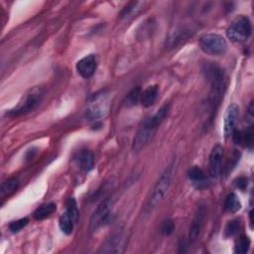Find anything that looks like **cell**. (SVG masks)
Segmentation results:
<instances>
[{"label":"cell","mask_w":254,"mask_h":254,"mask_svg":"<svg viewBox=\"0 0 254 254\" xmlns=\"http://www.w3.org/2000/svg\"><path fill=\"white\" fill-rule=\"evenodd\" d=\"M170 113V105L164 104L161 106L155 114H153L151 117H149L143 125L140 127L138 132L136 133L133 143H132V149L136 152H139L142 150L148 142L152 139L153 135L155 134L156 130L161 126V124L164 122V120L168 117Z\"/></svg>","instance_id":"6da1fadb"},{"label":"cell","mask_w":254,"mask_h":254,"mask_svg":"<svg viewBox=\"0 0 254 254\" xmlns=\"http://www.w3.org/2000/svg\"><path fill=\"white\" fill-rule=\"evenodd\" d=\"M202 72L210 83V102L212 105H215L220 101L226 87L225 71L215 63H205L202 67Z\"/></svg>","instance_id":"7a4b0ae2"},{"label":"cell","mask_w":254,"mask_h":254,"mask_svg":"<svg viewBox=\"0 0 254 254\" xmlns=\"http://www.w3.org/2000/svg\"><path fill=\"white\" fill-rule=\"evenodd\" d=\"M177 170V163L176 161H173L163 172V174L161 175V177L159 178V180L157 181V183L155 184L151 195L149 197L148 200V208H154L156 207L166 196V194L168 193L171 185H172V181L173 178L175 176Z\"/></svg>","instance_id":"3957f363"},{"label":"cell","mask_w":254,"mask_h":254,"mask_svg":"<svg viewBox=\"0 0 254 254\" xmlns=\"http://www.w3.org/2000/svg\"><path fill=\"white\" fill-rule=\"evenodd\" d=\"M45 90L41 86H36L27 91L16 106L6 112L7 116L18 117L30 113L38 108L43 101Z\"/></svg>","instance_id":"277c9868"},{"label":"cell","mask_w":254,"mask_h":254,"mask_svg":"<svg viewBox=\"0 0 254 254\" xmlns=\"http://www.w3.org/2000/svg\"><path fill=\"white\" fill-rule=\"evenodd\" d=\"M251 32L252 25L250 19L247 16L239 15L230 23L226 31V35L230 41L241 43L245 42L250 37Z\"/></svg>","instance_id":"5b68a950"},{"label":"cell","mask_w":254,"mask_h":254,"mask_svg":"<svg viewBox=\"0 0 254 254\" xmlns=\"http://www.w3.org/2000/svg\"><path fill=\"white\" fill-rule=\"evenodd\" d=\"M200 50L210 56H222L226 53L228 45L226 40L215 33L203 35L199 40Z\"/></svg>","instance_id":"8992f818"},{"label":"cell","mask_w":254,"mask_h":254,"mask_svg":"<svg viewBox=\"0 0 254 254\" xmlns=\"http://www.w3.org/2000/svg\"><path fill=\"white\" fill-rule=\"evenodd\" d=\"M112 205L113 200L111 198H106L96 207L93 214L91 215L89 222V230L91 232L96 231L100 227L105 226L113 220Z\"/></svg>","instance_id":"52a82bcc"},{"label":"cell","mask_w":254,"mask_h":254,"mask_svg":"<svg viewBox=\"0 0 254 254\" xmlns=\"http://www.w3.org/2000/svg\"><path fill=\"white\" fill-rule=\"evenodd\" d=\"M109 109V99L105 92L97 93L92 96L85 111V116L90 121H97L104 117Z\"/></svg>","instance_id":"ba28073f"},{"label":"cell","mask_w":254,"mask_h":254,"mask_svg":"<svg viewBox=\"0 0 254 254\" xmlns=\"http://www.w3.org/2000/svg\"><path fill=\"white\" fill-rule=\"evenodd\" d=\"M126 247V236L123 231H117L111 234L100 246L98 250L101 253H121Z\"/></svg>","instance_id":"9c48e42d"},{"label":"cell","mask_w":254,"mask_h":254,"mask_svg":"<svg viewBox=\"0 0 254 254\" xmlns=\"http://www.w3.org/2000/svg\"><path fill=\"white\" fill-rule=\"evenodd\" d=\"M239 117V108L235 103L228 105L224 114L223 133L225 137H231L236 130V125Z\"/></svg>","instance_id":"30bf717a"},{"label":"cell","mask_w":254,"mask_h":254,"mask_svg":"<svg viewBox=\"0 0 254 254\" xmlns=\"http://www.w3.org/2000/svg\"><path fill=\"white\" fill-rule=\"evenodd\" d=\"M224 151L222 146L215 145L209 154V172L213 178H217L223 170Z\"/></svg>","instance_id":"8fae6325"},{"label":"cell","mask_w":254,"mask_h":254,"mask_svg":"<svg viewBox=\"0 0 254 254\" xmlns=\"http://www.w3.org/2000/svg\"><path fill=\"white\" fill-rule=\"evenodd\" d=\"M76 70L83 78H90L97 67V58L95 55H87L76 63Z\"/></svg>","instance_id":"7c38bea8"},{"label":"cell","mask_w":254,"mask_h":254,"mask_svg":"<svg viewBox=\"0 0 254 254\" xmlns=\"http://www.w3.org/2000/svg\"><path fill=\"white\" fill-rule=\"evenodd\" d=\"M74 165L82 172H89L94 165L93 154L89 150H80L72 158Z\"/></svg>","instance_id":"4fadbf2b"},{"label":"cell","mask_w":254,"mask_h":254,"mask_svg":"<svg viewBox=\"0 0 254 254\" xmlns=\"http://www.w3.org/2000/svg\"><path fill=\"white\" fill-rule=\"evenodd\" d=\"M188 178L192 186L197 190L205 189L208 186V179L203 170L197 166L191 167L188 171Z\"/></svg>","instance_id":"5bb4252c"},{"label":"cell","mask_w":254,"mask_h":254,"mask_svg":"<svg viewBox=\"0 0 254 254\" xmlns=\"http://www.w3.org/2000/svg\"><path fill=\"white\" fill-rule=\"evenodd\" d=\"M158 94H159V87H158V85H156V84L149 85V86H147L142 91L141 98H140V103L144 107H150L157 100Z\"/></svg>","instance_id":"9a60e30c"},{"label":"cell","mask_w":254,"mask_h":254,"mask_svg":"<svg viewBox=\"0 0 254 254\" xmlns=\"http://www.w3.org/2000/svg\"><path fill=\"white\" fill-rule=\"evenodd\" d=\"M56 209L57 205L54 202H46L37 207V209L33 213V216L36 220H44L51 216Z\"/></svg>","instance_id":"2e32d148"},{"label":"cell","mask_w":254,"mask_h":254,"mask_svg":"<svg viewBox=\"0 0 254 254\" xmlns=\"http://www.w3.org/2000/svg\"><path fill=\"white\" fill-rule=\"evenodd\" d=\"M203 215H204L203 209L199 208L198 212L196 213V215L193 219V222H192L190 230V238L192 240L196 239L201 232L202 224H203Z\"/></svg>","instance_id":"e0dca14e"},{"label":"cell","mask_w":254,"mask_h":254,"mask_svg":"<svg viewBox=\"0 0 254 254\" xmlns=\"http://www.w3.org/2000/svg\"><path fill=\"white\" fill-rule=\"evenodd\" d=\"M143 3L142 2H130L128 5L124 7V9L120 13V17L123 20H129L134 18L142 9Z\"/></svg>","instance_id":"ac0fdd59"},{"label":"cell","mask_w":254,"mask_h":254,"mask_svg":"<svg viewBox=\"0 0 254 254\" xmlns=\"http://www.w3.org/2000/svg\"><path fill=\"white\" fill-rule=\"evenodd\" d=\"M74 223H75V220L66 212H64L61 215L60 220H59V226H60L61 230L66 235L71 234V232L73 231Z\"/></svg>","instance_id":"d6986e66"},{"label":"cell","mask_w":254,"mask_h":254,"mask_svg":"<svg viewBox=\"0 0 254 254\" xmlns=\"http://www.w3.org/2000/svg\"><path fill=\"white\" fill-rule=\"evenodd\" d=\"M19 186V181L16 178H10L2 183L1 185V197L4 198L6 196L14 193Z\"/></svg>","instance_id":"ffe728a7"},{"label":"cell","mask_w":254,"mask_h":254,"mask_svg":"<svg viewBox=\"0 0 254 254\" xmlns=\"http://www.w3.org/2000/svg\"><path fill=\"white\" fill-rule=\"evenodd\" d=\"M240 208H241V202H240L238 196L233 192L229 193L226 196L225 201H224V209L227 212L234 213V212L238 211Z\"/></svg>","instance_id":"44dd1931"},{"label":"cell","mask_w":254,"mask_h":254,"mask_svg":"<svg viewBox=\"0 0 254 254\" xmlns=\"http://www.w3.org/2000/svg\"><path fill=\"white\" fill-rule=\"evenodd\" d=\"M241 229V222L239 219H231L229 220L224 227V236L232 237L239 233Z\"/></svg>","instance_id":"7402d4cb"},{"label":"cell","mask_w":254,"mask_h":254,"mask_svg":"<svg viewBox=\"0 0 254 254\" xmlns=\"http://www.w3.org/2000/svg\"><path fill=\"white\" fill-rule=\"evenodd\" d=\"M250 239L247 235L241 234L235 241V252L239 254H245L250 248Z\"/></svg>","instance_id":"603a6c76"},{"label":"cell","mask_w":254,"mask_h":254,"mask_svg":"<svg viewBox=\"0 0 254 254\" xmlns=\"http://www.w3.org/2000/svg\"><path fill=\"white\" fill-rule=\"evenodd\" d=\"M141 93L142 90L139 86L134 87L126 96L125 98V104L126 106H134L136 105L138 102H140V98H141Z\"/></svg>","instance_id":"cb8c5ba5"},{"label":"cell","mask_w":254,"mask_h":254,"mask_svg":"<svg viewBox=\"0 0 254 254\" xmlns=\"http://www.w3.org/2000/svg\"><path fill=\"white\" fill-rule=\"evenodd\" d=\"M66 208H65V212L67 214H69L75 221L77 220L78 217V209H77V204L76 201L73 197H69L66 201Z\"/></svg>","instance_id":"d4e9b609"},{"label":"cell","mask_w":254,"mask_h":254,"mask_svg":"<svg viewBox=\"0 0 254 254\" xmlns=\"http://www.w3.org/2000/svg\"><path fill=\"white\" fill-rule=\"evenodd\" d=\"M29 223V219L27 217H24V218H20V219H17V220H14L12 221L10 224H9V229L11 230V232H19L20 230H22L27 224Z\"/></svg>","instance_id":"484cf974"},{"label":"cell","mask_w":254,"mask_h":254,"mask_svg":"<svg viewBox=\"0 0 254 254\" xmlns=\"http://www.w3.org/2000/svg\"><path fill=\"white\" fill-rule=\"evenodd\" d=\"M174 230H175V224L171 219H167L163 222V224L161 226V232L163 235H165V236L171 235Z\"/></svg>","instance_id":"4316f807"},{"label":"cell","mask_w":254,"mask_h":254,"mask_svg":"<svg viewBox=\"0 0 254 254\" xmlns=\"http://www.w3.org/2000/svg\"><path fill=\"white\" fill-rule=\"evenodd\" d=\"M247 182H248L247 178H245V177H239V178H237V179L234 181V185L236 186V188H238V189H240V190H245L246 187H247V184H248Z\"/></svg>","instance_id":"83f0119b"}]
</instances>
